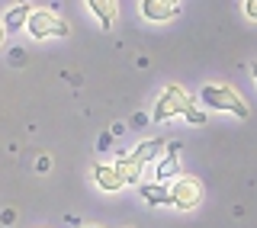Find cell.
I'll list each match as a JSON object with an SVG mask.
<instances>
[{"label":"cell","instance_id":"obj_1","mask_svg":"<svg viewBox=\"0 0 257 228\" xmlns=\"http://www.w3.org/2000/svg\"><path fill=\"white\" fill-rule=\"evenodd\" d=\"M199 103H203L206 109H222V112H231V116H238V119L251 116V106H247V103L241 100V93L228 84H206L203 90H199Z\"/></svg>","mask_w":257,"mask_h":228},{"label":"cell","instance_id":"obj_2","mask_svg":"<svg viewBox=\"0 0 257 228\" xmlns=\"http://www.w3.org/2000/svg\"><path fill=\"white\" fill-rule=\"evenodd\" d=\"M187 106H193V93H187L180 84H167L164 93H161V100L155 103L151 119H155V122H171L177 116H183Z\"/></svg>","mask_w":257,"mask_h":228},{"label":"cell","instance_id":"obj_3","mask_svg":"<svg viewBox=\"0 0 257 228\" xmlns=\"http://www.w3.org/2000/svg\"><path fill=\"white\" fill-rule=\"evenodd\" d=\"M26 29L32 39H68L71 36V26L55 10H32Z\"/></svg>","mask_w":257,"mask_h":228},{"label":"cell","instance_id":"obj_4","mask_svg":"<svg viewBox=\"0 0 257 228\" xmlns=\"http://www.w3.org/2000/svg\"><path fill=\"white\" fill-rule=\"evenodd\" d=\"M199 199H203V186H199L196 177H177L171 186V206L187 212V209H196Z\"/></svg>","mask_w":257,"mask_h":228},{"label":"cell","instance_id":"obj_5","mask_svg":"<svg viewBox=\"0 0 257 228\" xmlns=\"http://www.w3.org/2000/svg\"><path fill=\"white\" fill-rule=\"evenodd\" d=\"M155 177H158V183L180 177V145L177 142H167V151L155 161Z\"/></svg>","mask_w":257,"mask_h":228},{"label":"cell","instance_id":"obj_6","mask_svg":"<svg viewBox=\"0 0 257 228\" xmlns=\"http://www.w3.org/2000/svg\"><path fill=\"white\" fill-rule=\"evenodd\" d=\"M93 183L100 186L103 193H119L125 186V177H122V170L116 167V161H112V164H93Z\"/></svg>","mask_w":257,"mask_h":228},{"label":"cell","instance_id":"obj_7","mask_svg":"<svg viewBox=\"0 0 257 228\" xmlns=\"http://www.w3.org/2000/svg\"><path fill=\"white\" fill-rule=\"evenodd\" d=\"M180 13V4L177 0H142V16L148 23H167Z\"/></svg>","mask_w":257,"mask_h":228},{"label":"cell","instance_id":"obj_8","mask_svg":"<svg viewBox=\"0 0 257 228\" xmlns=\"http://www.w3.org/2000/svg\"><path fill=\"white\" fill-rule=\"evenodd\" d=\"M164 151H167V138H145L139 148H135V151H128V154H132V158H135V161H139V164L145 167V164H155V161H158Z\"/></svg>","mask_w":257,"mask_h":228},{"label":"cell","instance_id":"obj_9","mask_svg":"<svg viewBox=\"0 0 257 228\" xmlns=\"http://www.w3.org/2000/svg\"><path fill=\"white\" fill-rule=\"evenodd\" d=\"M87 7H90V13L100 20L103 29H109L112 23H116V16H119V4H116V0H87Z\"/></svg>","mask_w":257,"mask_h":228},{"label":"cell","instance_id":"obj_10","mask_svg":"<svg viewBox=\"0 0 257 228\" xmlns=\"http://www.w3.org/2000/svg\"><path fill=\"white\" fill-rule=\"evenodd\" d=\"M139 193H142V199L148 202V206H161V202H171V190H167L164 183H145Z\"/></svg>","mask_w":257,"mask_h":228},{"label":"cell","instance_id":"obj_11","mask_svg":"<svg viewBox=\"0 0 257 228\" xmlns=\"http://www.w3.org/2000/svg\"><path fill=\"white\" fill-rule=\"evenodd\" d=\"M116 167L122 170L125 183H139L142 180V164L132 158V154H119V158H116Z\"/></svg>","mask_w":257,"mask_h":228},{"label":"cell","instance_id":"obj_12","mask_svg":"<svg viewBox=\"0 0 257 228\" xmlns=\"http://www.w3.org/2000/svg\"><path fill=\"white\" fill-rule=\"evenodd\" d=\"M29 7H26V0H23V4H16L10 13H7V20H4V26H7V32H16V29H23L29 23Z\"/></svg>","mask_w":257,"mask_h":228},{"label":"cell","instance_id":"obj_13","mask_svg":"<svg viewBox=\"0 0 257 228\" xmlns=\"http://www.w3.org/2000/svg\"><path fill=\"white\" fill-rule=\"evenodd\" d=\"M183 119H187L190 126H203V122H206V112L199 109V106H187V112H183Z\"/></svg>","mask_w":257,"mask_h":228},{"label":"cell","instance_id":"obj_14","mask_svg":"<svg viewBox=\"0 0 257 228\" xmlns=\"http://www.w3.org/2000/svg\"><path fill=\"white\" fill-rule=\"evenodd\" d=\"M0 222H4V228H13L16 212H13V209H4V212H0Z\"/></svg>","mask_w":257,"mask_h":228},{"label":"cell","instance_id":"obj_15","mask_svg":"<svg viewBox=\"0 0 257 228\" xmlns=\"http://www.w3.org/2000/svg\"><path fill=\"white\" fill-rule=\"evenodd\" d=\"M109 142H112V132H103V135H100V142H96V148L106 151V148H109Z\"/></svg>","mask_w":257,"mask_h":228},{"label":"cell","instance_id":"obj_16","mask_svg":"<svg viewBox=\"0 0 257 228\" xmlns=\"http://www.w3.org/2000/svg\"><path fill=\"white\" fill-rule=\"evenodd\" d=\"M244 13L251 16V20H257V0H244Z\"/></svg>","mask_w":257,"mask_h":228},{"label":"cell","instance_id":"obj_17","mask_svg":"<svg viewBox=\"0 0 257 228\" xmlns=\"http://www.w3.org/2000/svg\"><path fill=\"white\" fill-rule=\"evenodd\" d=\"M4 39H7V26L0 23V45H4Z\"/></svg>","mask_w":257,"mask_h":228},{"label":"cell","instance_id":"obj_18","mask_svg":"<svg viewBox=\"0 0 257 228\" xmlns=\"http://www.w3.org/2000/svg\"><path fill=\"white\" fill-rule=\"evenodd\" d=\"M251 71H254V80H257V61H254V64H251Z\"/></svg>","mask_w":257,"mask_h":228},{"label":"cell","instance_id":"obj_19","mask_svg":"<svg viewBox=\"0 0 257 228\" xmlns=\"http://www.w3.org/2000/svg\"><path fill=\"white\" fill-rule=\"evenodd\" d=\"M84 228H100V225H84Z\"/></svg>","mask_w":257,"mask_h":228}]
</instances>
